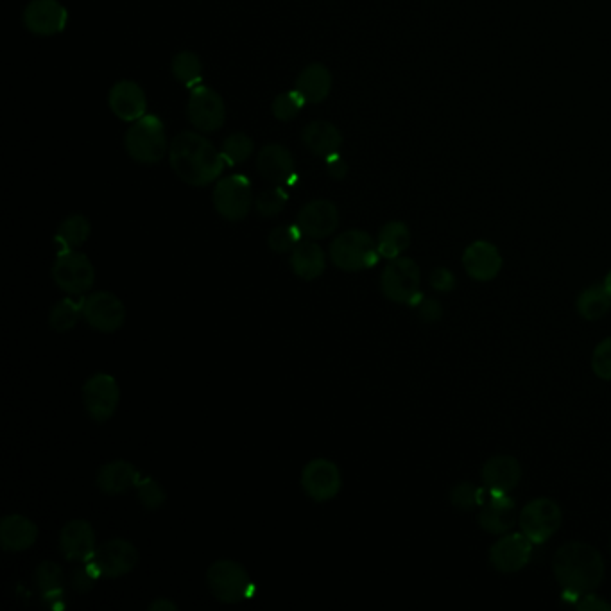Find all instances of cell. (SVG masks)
<instances>
[{
  "instance_id": "obj_36",
  "label": "cell",
  "mask_w": 611,
  "mask_h": 611,
  "mask_svg": "<svg viewBox=\"0 0 611 611\" xmlns=\"http://www.w3.org/2000/svg\"><path fill=\"white\" fill-rule=\"evenodd\" d=\"M486 495L488 490H482L472 482H459L450 491V502L454 508L468 511V509L481 508Z\"/></svg>"
},
{
  "instance_id": "obj_27",
  "label": "cell",
  "mask_w": 611,
  "mask_h": 611,
  "mask_svg": "<svg viewBox=\"0 0 611 611\" xmlns=\"http://www.w3.org/2000/svg\"><path fill=\"white\" fill-rule=\"evenodd\" d=\"M289 264H291L294 275L307 282H312L325 273L327 255L316 242L302 241L291 251Z\"/></svg>"
},
{
  "instance_id": "obj_24",
  "label": "cell",
  "mask_w": 611,
  "mask_h": 611,
  "mask_svg": "<svg viewBox=\"0 0 611 611\" xmlns=\"http://www.w3.org/2000/svg\"><path fill=\"white\" fill-rule=\"evenodd\" d=\"M38 540V525L24 515H8L0 522V545L8 552H24Z\"/></svg>"
},
{
  "instance_id": "obj_32",
  "label": "cell",
  "mask_w": 611,
  "mask_h": 611,
  "mask_svg": "<svg viewBox=\"0 0 611 611\" xmlns=\"http://www.w3.org/2000/svg\"><path fill=\"white\" fill-rule=\"evenodd\" d=\"M611 310V296L604 284L590 285L577 298V312L588 319L597 321Z\"/></svg>"
},
{
  "instance_id": "obj_44",
  "label": "cell",
  "mask_w": 611,
  "mask_h": 611,
  "mask_svg": "<svg viewBox=\"0 0 611 611\" xmlns=\"http://www.w3.org/2000/svg\"><path fill=\"white\" fill-rule=\"evenodd\" d=\"M431 285L434 291L448 293V291H452L456 287V276L447 267H436L432 271Z\"/></svg>"
},
{
  "instance_id": "obj_29",
  "label": "cell",
  "mask_w": 611,
  "mask_h": 611,
  "mask_svg": "<svg viewBox=\"0 0 611 611\" xmlns=\"http://www.w3.org/2000/svg\"><path fill=\"white\" fill-rule=\"evenodd\" d=\"M409 244H411V232L409 226L402 221H389L380 228L377 235V248L380 257L384 259L393 260L402 257Z\"/></svg>"
},
{
  "instance_id": "obj_15",
  "label": "cell",
  "mask_w": 611,
  "mask_h": 611,
  "mask_svg": "<svg viewBox=\"0 0 611 611\" xmlns=\"http://www.w3.org/2000/svg\"><path fill=\"white\" fill-rule=\"evenodd\" d=\"M534 543L520 533L502 534V538L491 545V567L502 574H515L529 565L533 558Z\"/></svg>"
},
{
  "instance_id": "obj_6",
  "label": "cell",
  "mask_w": 611,
  "mask_h": 611,
  "mask_svg": "<svg viewBox=\"0 0 611 611\" xmlns=\"http://www.w3.org/2000/svg\"><path fill=\"white\" fill-rule=\"evenodd\" d=\"M422 273L420 267L409 257H398L389 260L380 276V289L382 294L391 302L402 305H416L422 298L420 293Z\"/></svg>"
},
{
  "instance_id": "obj_40",
  "label": "cell",
  "mask_w": 611,
  "mask_h": 611,
  "mask_svg": "<svg viewBox=\"0 0 611 611\" xmlns=\"http://www.w3.org/2000/svg\"><path fill=\"white\" fill-rule=\"evenodd\" d=\"M305 103L307 101L303 99L302 95L298 94L296 90H291V92L278 95L273 101L271 110H273V115L278 121H293L300 115Z\"/></svg>"
},
{
  "instance_id": "obj_17",
  "label": "cell",
  "mask_w": 611,
  "mask_h": 611,
  "mask_svg": "<svg viewBox=\"0 0 611 611\" xmlns=\"http://www.w3.org/2000/svg\"><path fill=\"white\" fill-rule=\"evenodd\" d=\"M479 525L486 533L506 534L517 522V504L509 497V493L488 491L477 515Z\"/></svg>"
},
{
  "instance_id": "obj_42",
  "label": "cell",
  "mask_w": 611,
  "mask_h": 611,
  "mask_svg": "<svg viewBox=\"0 0 611 611\" xmlns=\"http://www.w3.org/2000/svg\"><path fill=\"white\" fill-rule=\"evenodd\" d=\"M592 370L599 379L611 380V337L595 346Z\"/></svg>"
},
{
  "instance_id": "obj_41",
  "label": "cell",
  "mask_w": 611,
  "mask_h": 611,
  "mask_svg": "<svg viewBox=\"0 0 611 611\" xmlns=\"http://www.w3.org/2000/svg\"><path fill=\"white\" fill-rule=\"evenodd\" d=\"M99 579V574L95 572L92 563L87 561V565H79L70 572V586L78 594H88L94 590L95 583Z\"/></svg>"
},
{
  "instance_id": "obj_37",
  "label": "cell",
  "mask_w": 611,
  "mask_h": 611,
  "mask_svg": "<svg viewBox=\"0 0 611 611\" xmlns=\"http://www.w3.org/2000/svg\"><path fill=\"white\" fill-rule=\"evenodd\" d=\"M135 490H137L140 504H142L147 511H158V509L164 506L165 500H167V493H165L164 488H162V484L155 481L153 477H149V475H144V477L140 475Z\"/></svg>"
},
{
  "instance_id": "obj_19",
  "label": "cell",
  "mask_w": 611,
  "mask_h": 611,
  "mask_svg": "<svg viewBox=\"0 0 611 611\" xmlns=\"http://www.w3.org/2000/svg\"><path fill=\"white\" fill-rule=\"evenodd\" d=\"M97 549L94 527L87 520H70L60 533V551L69 561H85L92 558Z\"/></svg>"
},
{
  "instance_id": "obj_28",
  "label": "cell",
  "mask_w": 611,
  "mask_h": 611,
  "mask_svg": "<svg viewBox=\"0 0 611 611\" xmlns=\"http://www.w3.org/2000/svg\"><path fill=\"white\" fill-rule=\"evenodd\" d=\"M294 90L310 104L323 103L332 90V74L321 63H312L296 79Z\"/></svg>"
},
{
  "instance_id": "obj_10",
  "label": "cell",
  "mask_w": 611,
  "mask_h": 611,
  "mask_svg": "<svg viewBox=\"0 0 611 611\" xmlns=\"http://www.w3.org/2000/svg\"><path fill=\"white\" fill-rule=\"evenodd\" d=\"M88 561L92 563L99 577L115 579L130 574L131 570L137 567L138 551L137 547L128 540L113 538L97 545L92 558Z\"/></svg>"
},
{
  "instance_id": "obj_20",
  "label": "cell",
  "mask_w": 611,
  "mask_h": 611,
  "mask_svg": "<svg viewBox=\"0 0 611 611\" xmlns=\"http://www.w3.org/2000/svg\"><path fill=\"white\" fill-rule=\"evenodd\" d=\"M257 169L267 181L275 185H291L296 180L293 155L282 144H267L257 156Z\"/></svg>"
},
{
  "instance_id": "obj_18",
  "label": "cell",
  "mask_w": 611,
  "mask_h": 611,
  "mask_svg": "<svg viewBox=\"0 0 611 611\" xmlns=\"http://www.w3.org/2000/svg\"><path fill=\"white\" fill-rule=\"evenodd\" d=\"M296 224L309 239H325L339 226V210L328 199L310 201L298 212Z\"/></svg>"
},
{
  "instance_id": "obj_30",
  "label": "cell",
  "mask_w": 611,
  "mask_h": 611,
  "mask_svg": "<svg viewBox=\"0 0 611 611\" xmlns=\"http://www.w3.org/2000/svg\"><path fill=\"white\" fill-rule=\"evenodd\" d=\"M90 232H92V226L87 217L76 214V216H69L65 221H61L54 241L60 246V253L61 251L78 250L88 241Z\"/></svg>"
},
{
  "instance_id": "obj_43",
  "label": "cell",
  "mask_w": 611,
  "mask_h": 611,
  "mask_svg": "<svg viewBox=\"0 0 611 611\" xmlns=\"http://www.w3.org/2000/svg\"><path fill=\"white\" fill-rule=\"evenodd\" d=\"M418 318L425 323H436L443 316V305L436 298H420L416 303Z\"/></svg>"
},
{
  "instance_id": "obj_38",
  "label": "cell",
  "mask_w": 611,
  "mask_h": 611,
  "mask_svg": "<svg viewBox=\"0 0 611 611\" xmlns=\"http://www.w3.org/2000/svg\"><path fill=\"white\" fill-rule=\"evenodd\" d=\"M302 235V230L298 228V224L276 226L275 230L269 233L267 244L278 255H284V253H291L302 242L300 241Z\"/></svg>"
},
{
  "instance_id": "obj_35",
  "label": "cell",
  "mask_w": 611,
  "mask_h": 611,
  "mask_svg": "<svg viewBox=\"0 0 611 611\" xmlns=\"http://www.w3.org/2000/svg\"><path fill=\"white\" fill-rule=\"evenodd\" d=\"M255 151V144L246 133H232L230 137L224 138L223 146H221V155H223L226 165H241L250 160V156Z\"/></svg>"
},
{
  "instance_id": "obj_31",
  "label": "cell",
  "mask_w": 611,
  "mask_h": 611,
  "mask_svg": "<svg viewBox=\"0 0 611 611\" xmlns=\"http://www.w3.org/2000/svg\"><path fill=\"white\" fill-rule=\"evenodd\" d=\"M83 303H85V298L74 296V294H70L60 302L54 303L51 312H49V325H51L52 330L65 334V332H69L76 327L79 318L83 316Z\"/></svg>"
},
{
  "instance_id": "obj_46",
  "label": "cell",
  "mask_w": 611,
  "mask_h": 611,
  "mask_svg": "<svg viewBox=\"0 0 611 611\" xmlns=\"http://www.w3.org/2000/svg\"><path fill=\"white\" fill-rule=\"evenodd\" d=\"M327 173L334 180H345L346 174H348V164L341 158L339 153L334 156H328Z\"/></svg>"
},
{
  "instance_id": "obj_21",
  "label": "cell",
  "mask_w": 611,
  "mask_h": 611,
  "mask_svg": "<svg viewBox=\"0 0 611 611\" xmlns=\"http://www.w3.org/2000/svg\"><path fill=\"white\" fill-rule=\"evenodd\" d=\"M502 257L495 244L488 241H475L463 253V266L470 278L477 282H490L502 269Z\"/></svg>"
},
{
  "instance_id": "obj_26",
  "label": "cell",
  "mask_w": 611,
  "mask_h": 611,
  "mask_svg": "<svg viewBox=\"0 0 611 611\" xmlns=\"http://www.w3.org/2000/svg\"><path fill=\"white\" fill-rule=\"evenodd\" d=\"M302 142L312 155L321 156L327 160L328 156L337 155L341 151L343 135L330 122L314 121L305 126Z\"/></svg>"
},
{
  "instance_id": "obj_48",
  "label": "cell",
  "mask_w": 611,
  "mask_h": 611,
  "mask_svg": "<svg viewBox=\"0 0 611 611\" xmlns=\"http://www.w3.org/2000/svg\"><path fill=\"white\" fill-rule=\"evenodd\" d=\"M604 287L608 289V293H610L611 296V271L606 275V278H604Z\"/></svg>"
},
{
  "instance_id": "obj_12",
  "label": "cell",
  "mask_w": 611,
  "mask_h": 611,
  "mask_svg": "<svg viewBox=\"0 0 611 611\" xmlns=\"http://www.w3.org/2000/svg\"><path fill=\"white\" fill-rule=\"evenodd\" d=\"M189 121L201 133H214L223 128L226 119V106L223 97L216 90L196 85L190 88L189 103H187Z\"/></svg>"
},
{
  "instance_id": "obj_4",
  "label": "cell",
  "mask_w": 611,
  "mask_h": 611,
  "mask_svg": "<svg viewBox=\"0 0 611 611\" xmlns=\"http://www.w3.org/2000/svg\"><path fill=\"white\" fill-rule=\"evenodd\" d=\"M379 259L377 241H373L370 233L362 230H346L339 233L330 244L332 264L346 273L370 269L379 262Z\"/></svg>"
},
{
  "instance_id": "obj_39",
  "label": "cell",
  "mask_w": 611,
  "mask_h": 611,
  "mask_svg": "<svg viewBox=\"0 0 611 611\" xmlns=\"http://www.w3.org/2000/svg\"><path fill=\"white\" fill-rule=\"evenodd\" d=\"M289 201V194L284 185H276L273 189L264 190L259 198L255 199V210L262 217H275L284 210Z\"/></svg>"
},
{
  "instance_id": "obj_22",
  "label": "cell",
  "mask_w": 611,
  "mask_h": 611,
  "mask_svg": "<svg viewBox=\"0 0 611 611\" xmlns=\"http://www.w3.org/2000/svg\"><path fill=\"white\" fill-rule=\"evenodd\" d=\"M108 104L113 115L124 122H135L146 115V94L135 81L115 83L108 94Z\"/></svg>"
},
{
  "instance_id": "obj_23",
  "label": "cell",
  "mask_w": 611,
  "mask_h": 611,
  "mask_svg": "<svg viewBox=\"0 0 611 611\" xmlns=\"http://www.w3.org/2000/svg\"><path fill=\"white\" fill-rule=\"evenodd\" d=\"M481 477L486 490L509 493L522 479V466L513 456L491 457L482 466Z\"/></svg>"
},
{
  "instance_id": "obj_34",
  "label": "cell",
  "mask_w": 611,
  "mask_h": 611,
  "mask_svg": "<svg viewBox=\"0 0 611 611\" xmlns=\"http://www.w3.org/2000/svg\"><path fill=\"white\" fill-rule=\"evenodd\" d=\"M35 586L44 597L61 595L63 586H65V574L60 565L54 561L40 563L35 572Z\"/></svg>"
},
{
  "instance_id": "obj_13",
  "label": "cell",
  "mask_w": 611,
  "mask_h": 611,
  "mask_svg": "<svg viewBox=\"0 0 611 611\" xmlns=\"http://www.w3.org/2000/svg\"><path fill=\"white\" fill-rule=\"evenodd\" d=\"M83 318L97 332L113 334L126 323V307L121 298L110 291H97L85 298Z\"/></svg>"
},
{
  "instance_id": "obj_5",
  "label": "cell",
  "mask_w": 611,
  "mask_h": 611,
  "mask_svg": "<svg viewBox=\"0 0 611 611\" xmlns=\"http://www.w3.org/2000/svg\"><path fill=\"white\" fill-rule=\"evenodd\" d=\"M207 585L219 603L239 604L251 599L255 585L248 570L233 560L212 563L207 572Z\"/></svg>"
},
{
  "instance_id": "obj_2",
  "label": "cell",
  "mask_w": 611,
  "mask_h": 611,
  "mask_svg": "<svg viewBox=\"0 0 611 611\" xmlns=\"http://www.w3.org/2000/svg\"><path fill=\"white\" fill-rule=\"evenodd\" d=\"M552 572L570 599L597 590L604 579V560L597 549L583 542L561 545L552 560Z\"/></svg>"
},
{
  "instance_id": "obj_33",
  "label": "cell",
  "mask_w": 611,
  "mask_h": 611,
  "mask_svg": "<svg viewBox=\"0 0 611 611\" xmlns=\"http://www.w3.org/2000/svg\"><path fill=\"white\" fill-rule=\"evenodd\" d=\"M173 76L176 81H180L185 87L194 88L201 81L203 74V63L199 60L198 54L194 52L183 51L176 54L173 58Z\"/></svg>"
},
{
  "instance_id": "obj_45",
  "label": "cell",
  "mask_w": 611,
  "mask_h": 611,
  "mask_svg": "<svg viewBox=\"0 0 611 611\" xmlns=\"http://www.w3.org/2000/svg\"><path fill=\"white\" fill-rule=\"evenodd\" d=\"M577 610L585 611H611V604L608 601H604L603 597L590 594L581 595L577 599Z\"/></svg>"
},
{
  "instance_id": "obj_14",
  "label": "cell",
  "mask_w": 611,
  "mask_h": 611,
  "mask_svg": "<svg viewBox=\"0 0 611 611\" xmlns=\"http://www.w3.org/2000/svg\"><path fill=\"white\" fill-rule=\"evenodd\" d=\"M343 486L339 466L330 459H312L302 472V488L314 502L336 499Z\"/></svg>"
},
{
  "instance_id": "obj_3",
  "label": "cell",
  "mask_w": 611,
  "mask_h": 611,
  "mask_svg": "<svg viewBox=\"0 0 611 611\" xmlns=\"http://www.w3.org/2000/svg\"><path fill=\"white\" fill-rule=\"evenodd\" d=\"M124 146L128 155L138 164L153 165L164 160L171 144L167 140L162 119L146 113L142 119L133 122L124 138Z\"/></svg>"
},
{
  "instance_id": "obj_25",
  "label": "cell",
  "mask_w": 611,
  "mask_h": 611,
  "mask_svg": "<svg viewBox=\"0 0 611 611\" xmlns=\"http://www.w3.org/2000/svg\"><path fill=\"white\" fill-rule=\"evenodd\" d=\"M140 474L137 466L131 465L130 461H112L99 468L97 472V488L106 495H124L131 488L137 486Z\"/></svg>"
},
{
  "instance_id": "obj_16",
  "label": "cell",
  "mask_w": 611,
  "mask_h": 611,
  "mask_svg": "<svg viewBox=\"0 0 611 611\" xmlns=\"http://www.w3.org/2000/svg\"><path fill=\"white\" fill-rule=\"evenodd\" d=\"M22 20L27 31L33 35H60L67 27L69 13L58 0H33L24 9Z\"/></svg>"
},
{
  "instance_id": "obj_11",
  "label": "cell",
  "mask_w": 611,
  "mask_h": 611,
  "mask_svg": "<svg viewBox=\"0 0 611 611\" xmlns=\"http://www.w3.org/2000/svg\"><path fill=\"white\" fill-rule=\"evenodd\" d=\"M121 402L117 380L108 373L92 375L83 386V404L87 414L97 423L108 422Z\"/></svg>"
},
{
  "instance_id": "obj_9",
  "label": "cell",
  "mask_w": 611,
  "mask_h": 611,
  "mask_svg": "<svg viewBox=\"0 0 611 611\" xmlns=\"http://www.w3.org/2000/svg\"><path fill=\"white\" fill-rule=\"evenodd\" d=\"M561 522H563V513H561L560 506L547 497L527 502L518 517L520 531L534 545H542L547 542L552 534L560 529Z\"/></svg>"
},
{
  "instance_id": "obj_7",
  "label": "cell",
  "mask_w": 611,
  "mask_h": 611,
  "mask_svg": "<svg viewBox=\"0 0 611 611\" xmlns=\"http://www.w3.org/2000/svg\"><path fill=\"white\" fill-rule=\"evenodd\" d=\"M52 280L63 293L83 296L94 285V264L81 251H61L52 264Z\"/></svg>"
},
{
  "instance_id": "obj_47",
  "label": "cell",
  "mask_w": 611,
  "mask_h": 611,
  "mask_svg": "<svg viewBox=\"0 0 611 611\" xmlns=\"http://www.w3.org/2000/svg\"><path fill=\"white\" fill-rule=\"evenodd\" d=\"M149 611H178V604L173 603L167 597H158L153 603L149 604Z\"/></svg>"
},
{
  "instance_id": "obj_8",
  "label": "cell",
  "mask_w": 611,
  "mask_h": 611,
  "mask_svg": "<svg viewBox=\"0 0 611 611\" xmlns=\"http://www.w3.org/2000/svg\"><path fill=\"white\" fill-rule=\"evenodd\" d=\"M255 205L251 181L242 174H232L217 181L214 189V207L217 214L226 221H242L248 217L251 207Z\"/></svg>"
},
{
  "instance_id": "obj_1",
  "label": "cell",
  "mask_w": 611,
  "mask_h": 611,
  "mask_svg": "<svg viewBox=\"0 0 611 611\" xmlns=\"http://www.w3.org/2000/svg\"><path fill=\"white\" fill-rule=\"evenodd\" d=\"M174 174L192 187H207L223 174L226 162L221 151L196 131H181L169 146Z\"/></svg>"
}]
</instances>
